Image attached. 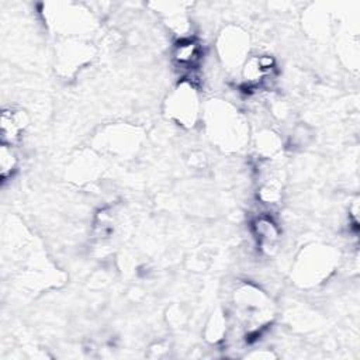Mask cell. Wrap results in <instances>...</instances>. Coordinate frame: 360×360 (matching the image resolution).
<instances>
[{"label": "cell", "instance_id": "1", "mask_svg": "<svg viewBox=\"0 0 360 360\" xmlns=\"http://www.w3.org/2000/svg\"><path fill=\"white\" fill-rule=\"evenodd\" d=\"M204 121L208 136L224 150H239L248 142V124L231 104L212 100L205 105Z\"/></svg>", "mask_w": 360, "mask_h": 360}, {"label": "cell", "instance_id": "2", "mask_svg": "<svg viewBox=\"0 0 360 360\" xmlns=\"http://www.w3.org/2000/svg\"><path fill=\"white\" fill-rule=\"evenodd\" d=\"M235 316L246 336H259L273 318L270 298L252 284H242L233 292Z\"/></svg>", "mask_w": 360, "mask_h": 360}, {"label": "cell", "instance_id": "3", "mask_svg": "<svg viewBox=\"0 0 360 360\" xmlns=\"http://www.w3.org/2000/svg\"><path fill=\"white\" fill-rule=\"evenodd\" d=\"M338 253L330 246L311 245L298 255L292 277L300 287H314L322 283L335 269Z\"/></svg>", "mask_w": 360, "mask_h": 360}, {"label": "cell", "instance_id": "4", "mask_svg": "<svg viewBox=\"0 0 360 360\" xmlns=\"http://www.w3.org/2000/svg\"><path fill=\"white\" fill-rule=\"evenodd\" d=\"M165 111L170 120L181 127L191 128L201 115V100L191 80L180 82L167 96Z\"/></svg>", "mask_w": 360, "mask_h": 360}, {"label": "cell", "instance_id": "5", "mask_svg": "<svg viewBox=\"0 0 360 360\" xmlns=\"http://www.w3.org/2000/svg\"><path fill=\"white\" fill-rule=\"evenodd\" d=\"M53 8L46 11V21L59 34L68 38H77L93 30V15L89 10L72 3L51 4Z\"/></svg>", "mask_w": 360, "mask_h": 360}, {"label": "cell", "instance_id": "6", "mask_svg": "<svg viewBox=\"0 0 360 360\" xmlns=\"http://www.w3.org/2000/svg\"><path fill=\"white\" fill-rule=\"evenodd\" d=\"M250 39L239 27L229 25L224 28L217 39V52L222 65L229 69H239L249 58Z\"/></svg>", "mask_w": 360, "mask_h": 360}, {"label": "cell", "instance_id": "7", "mask_svg": "<svg viewBox=\"0 0 360 360\" xmlns=\"http://www.w3.org/2000/svg\"><path fill=\"white\" fill-rule=\"evenodd\" d=\"M100 148L117 156L129 158L139 148L141 135L134 127L114 125L100 134Z\"/></svg>", "mask_w": 360, "mask_h": 360}, {"label": "cell", "instance_id": "8", "mask_svg": "<svg viewBox=\"0 0 360 360\" xmlns=\"http://www.w3.org/2000/svg\"><path fill=\"white\" fill-rule=\"evenodd\" d=\"M90 45L91 44H87L80 38H66L56 52L58 69L63 75H69L80 69L93 56V48Z\"/></svg>", "mask_w": 360, "mask_h": 360}, {"label": "cell", "instance_id": "9", "mask_svg": "<svg viewBox=\"0 0 360 360\" xmlns=\"http://www.w3.org/2000/svg\"><path fill=\"white\" fill-rule=\"evenodd\" d=\"M274 70L276 60L271 55H250L240 68L242 83L248 89L260 87L274 76Z\"/></svg>", "mask_w": 360, "mask_h": 360}, {"label": "cell", "instance_id": "10", "mask_svg": "<svg viewBox=\"0 0 360 360\" xmlns=\"http://www.w3.org/2000/svg\"><path fill=\"white\" fill-rule=\"evenodd\" d=\"M204 49L198 39L193 37L179 38L172 48V59L174 65L184 70H193L198 68L202 60Z\"/></svg>", "mask_w": 360, "mask_h": 360}, {"label": "cell", "instance_id": "11", "mask_svg": "<svg viewBox=\"0 0 360 360\" xmlns=\"http://www.w3.org/2000/svg\"><path fill=\"white\" fill-rule=\"evenodd\" d=\"M30 124L28 114L21 108H4L0 115L1 143L15 145Z\"/></svg>", "mask_w": 360, "mask_h": 360}, {"label": "cell", "instance_id": "12", "mask_svg": "<svg viewBox=\"0 0 360 360\" xmlns=\"http://www.w3.org/2000/svg\"><path fill=\"white\" fill-rule=\"evenodd\" d=\"M253 233L257 239V245L266 255H273L277 250L281 231L276 221L266 214H260L252 222Z\"/></svg>", "mask_w": 360, "mask_h": 360}, {"label": "cell", "instance_id": "13", "mask_svg": "<svg viewBox=\"0 0 360 360\" xmlns=\"http://www.w3.org/2000/svg\"><path fill=\"white\" fill-rule=\"evenodd\" d=\"M18 167V155L14 149V145L1 143L0 146V177L1 181L6 183Z\"/></svg>", "mask_w": 360, "mask_h": 360}, {"label": "cell", "instance_id": "14", "mask_svg": "<svg viewBox=\"0 0 360 360\" xmlns=\"http://www.w3.org/2000/svg\"><path fill=\"white\" fill-rule=\"evenodd\" d=\"M256 149L263 158L274 156L281 149V139L270 129H264L256 136Z\"/></svg>", "mask_w": 360, "mask_h": 360}, {"label": "cell", "instance_id": "15", "mask_svg": "<svg viewBox=\"0 0 360 360\" xmlns=\"http://www.w3.org/2000/svg\"><path fill=\"white\" fill-rule=\"evenodd\" d=\"M226 335V318L222 314L211 316L205 328V339L210 343H218Z\"/></svg>", "mask_w": 360, "mask_h": 360}]
</instances>
